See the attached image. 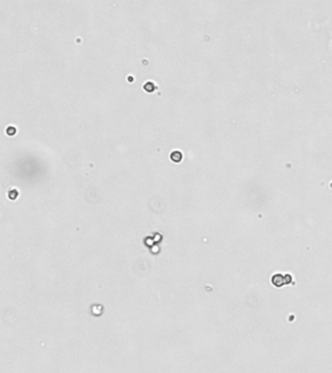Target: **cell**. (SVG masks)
<instances>
[{"label": "cell", "mask_w": 332, "mask_h": 373, "mask_svg": "<svg viewBox=\"0 0 332 373\" xmlns=\"http://www.w3.org/2000/svg\"><path fill=\"white\" fill-rule=\"evenodd\" d=\"M144 89L146 92H153L155 89V86H154V84L153 83H151V82H148V83H146L145 85H144Z\"/></svg>", "instance_id": "cell-2"}, {"label": "cell", "mask_w": 332, "mask_h": 373, "mask_svg": "<svg viewBox=\"0 0 332 373\" xmlns=\"http://www.w3.org/2000/svg\"><path fill=\"white\" fill-rule=\"evenodd\" d=\"M6 131H7V134H9V135H13V134H15V132H16V128H15L14 126H9Z\"/></svg>", "instance_id": "cell-3"}, {"label": "cell", "mask_w": 332, "mask_h": 373, "mask_svg": "<svg viewBox=\"0 0 332 373\" xmlns=\"http://www.w3.org/2000/svg\"><path fill=\"white\" fill-rule=\"evenodd\" d=\"M182 158V154L178 151H175L171 154V160L175 162H179Z\"/></svg>", "instance_id": "cell-1"}]
</instances>
